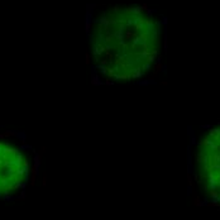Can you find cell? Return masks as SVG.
<instances>
[{
    "label": "cell",
    "instance_id": "1",
    "mask_svg": "<svg viewBox=\"0 0 220 220\" xmlns=\"http://www.w3.org/2000/svg\"><path fill=\"white\" fill-rule=\"evenodd\" d=\"M163 23L139 5L94 11L87 23L92 80L100 85L147 82L161 60Z\"/></svg>",
    "mask_w": 220,
    "mask_h": 220
},
{
    "label": "cell",
    "instance_id": "2",
    "mask_svg": "<svg viewBox=\"0 0 220 220\" xmlns=\"http://www.w3.org/2000/svg\"><path fill=\"white\" fill-rule=\"evenodd\" d=\"M36 152L20 134L0 132V200L19 196L36 168Z\"/></svg>",
    "mask_w": 220,
    "mask_h": 220
},
{
    "label": "cell",
    "instance_id": "3",
    "mask_svg": "<svg viewBox=\"0 0 220 220\" xmlns=\"http://www.w3.org/2000/svg\"><path fill=\"white\" fill-rule=\"evenodd\" d=\"M192 168L205 200L220 205V125L205 129L195 142Z\"/></svg>",
    "mask_w": 220,
    "mask_h": 220
}]
</instances>
